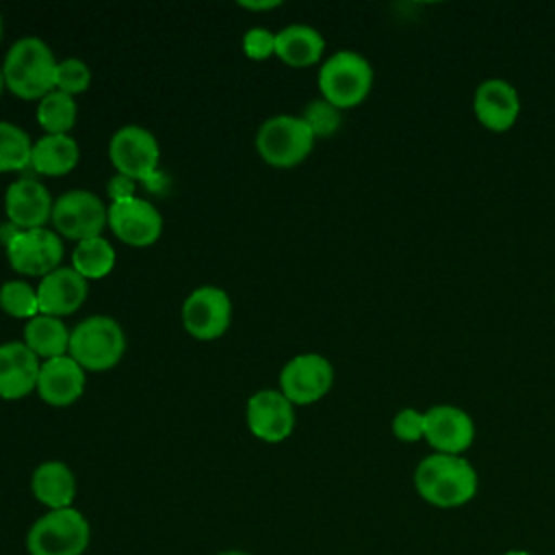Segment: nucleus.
<instances>
[{
	"instance_id": "f257e3e1",
	"label": "nucleus",
	"mask_w": 555,
	"mask_h": 555,
	"mask_svg": "<svg viewBox=\"0 0 555 555\" xmlns=\"http://www.w3.org/2000/svg\"><path fill=\"white\" fill-rule=\"evenodd\" d=\"M416 494L440 509L462 507L475 499L479 477L464 455L429 453L414 468Z\"/></svg>"
},
{
	"instance_id": "f03ea898",
	"label": "nucleus",
	"mask_w": 555,
	"mask_h": 555,
	"mask_svg": "<svg viewBox=\"0 0 555 555\" xmlns=\"http://www.w3.org/2000/svg\"><path fill=\"white\" fill-rule=\"evenodd\" d=\"M59 61L39 37L17 39L2 63L7 89L22 100H41L56 87Z\"/></svg>"
},
{
	"instance_id": "7ed1b4c3",
	"label": "nucleus",
	"mask_w": 555,
	"mask_h": 555,
	"mask_svg": "<svg viewBox=\"0 0 555 555\" xmlns=\"http://www.w3.org/2000/svg\"><path fill=\"white\" fill-rule=\"evenodd\" d=\"M319 91L338 111L353 108L366 100L373 87V67L356 50H338L319 69Z\"/></svg>"
},
{
	"instance_id": "20e7f679",
	"label": "nucleus",
	"mask_w": 555,
	"mask_h": 555,
	"mask_svg": "<svg viewBox=\"0 0 555 555\" xmlns=\"http://www.w3.org/2000/svg\"><path fill=\"white\" fill-rule=\"evenodd\" d=\"M91 540L87 516L76 507L48 509L26 533L28 555H82Z\"/></svg>"
},
{
	"instance_id": "39448f33",
	"label": "nucleus",
	"mask_w": 555,
	"mask_h": 555,
	"mask_svg": "<svg viewBox=\"0 0 555 555\" xmlns=\"http://www.w3.org/2000/svg\"><path fill=\"white\" fill-rule=\"evenodd\" d=\"M126 351V334L121 325L106 314H93L82 319L69 334L72 356L85 371H108Z\"/></svg>"
},
{
	"instance_id": "423d86ee",
	"label": "nucleus",
	"mask_w": 555,
	"mask_h": 555,
	"mask_svg": "<svg viewBox=\"0 0 555 555\" xmlns=\"http://www.w3.org/2000/svg\"><path fill=\"white\" fill-rule=\"evenodd\" d=\"M312 147V130L295 115L269 117L256 132V150L271 167H295L308 158Z\"/></svg>"
},
{
	"instance_id": "0eeeda50",
	"label": "nucleus",
	"mask_w": 555,
	"mask_h": 555,
	"mask_svg": "<svg viewBox=\"0 0 555 555\" xmlns=\"http://www.w3.org/2000/svg\"><path fill=\"white\" fill-rule=\"evenodd\" d=\"M50 221L56 234L80 243L102 236L108 225V206L87 189H72L54 199Z\"/></svg>"
},
{
	"instance_id": "6e6552de",
	"label": "nucleus",
	"mask_w": 555,
	"mask_h": 555,
	"mask_svg": "<svg viewBox=\"0 0 555 555\" xmlns=\"http://www.w3.org/2000/svg\"><path fill=\"white\" fill-rule=\"evenodd\" d=\"M280 392L293 405H310L321 401L334 384V366L321 353H299L280 371Z\"/></svg>"
},
{
	"instance_id": "1a4fd4ad",
	"label": "nucleus",
	"mask_w": 555,
	"mask_h": 555,
	"mask_svg": "<svg viewBox=\"0 0 555 555\" xmlns=\"http://www.w3.org/2000/svg\"><path fill=\"white\" fill-rule=\"evenodd\" d=\"M108 158L117 173L137 180H150L156 173L160 150L156 137L143 126H121L108 143Z\"/></svg>"
},
{
	"instance_id": "9d476101",
	"label": "nucleus",
	"mask_w": 555,
	"mask_h": 555,
	"mask_svg": "<svg viewBox=\"0 0 555 555\" xmlns=\"http://www.w3.org/2000/svg\"><path fill=\"white\" fill-rule=\"evenodd\" d=\"M182 325L197 340H215L232 321V301L219 286H199L182 304Z\"/></svg>"
},
{
	"instance_id": "9b49d317",
	"label": "nucleus",
	"mask_w": 555,
	"mask_h": 555,
	"mask_svg": "<svg viewBox=\"0 0 555 555\" xmlns=\"http://www.w3.org/2000/svg\"><path fill=\"white\" fill-rule=\"evenodd\" d=\"M7 258L13 271L22 275H48L61 267L63 243L50 228L20 230L7 245Z\"/></svg>"
},
{
	"instance_id": "f8f14e48",
	"label": "nucleus",
	"mask_w": 555,
	"mask_h": 555,
	"mask_svg": "<svg viewBox=\"0 0 555 555\" xmlns=\"http://www.w3.org/2000/svg\"><path fill=\"white\" fill-rule=\"evenodd\" d=\"M473 416L451 403H438L425 410V440L436 453L462 455L475 442Z\"/></svg>"
},
{
	"instance_id": "ddd939ff",
	"label": "nucleus",
	"mask_w": 555,
	"mask_h": 555,
	"mask_svg": "<svg viewBox=\"0 0 555 555\" xmlns=\"http://www.w3.org/2000/svg\"><path fill=\"white\" fill-rule=\"evenodd\" d=\"M108 228L124 245L150 247L163 232V217L152 202L134 195L108 206Z\"/></svg>"
},
{
	"instance_id": "4468645a",
	"label": "nucleus",
	"mask_w": 555,
	"mask_h": 555,
	"mask_svg": "<svg viewBox=\"0 0 555 555\" xmlns=\"http://www.w3.org/2000/svg\"><path fill=\"white\" fill-rule=\"evenodd\" d=\"M247 429L262 442L286 440L295 427V408L280 390H258L245 405Z\"/></svg>"
},
{
	"instance_id": "2eb2a0df",
	"label": "nucleus",
	"mask_w": 555,
	"mask_h": 555,
	"mask_svg": "<svg viewBox=\"0 0 555 555\" xmlns=\"http://www.w3.org/2000/svg\"><path fill=\"white\" fill-rule=\"evenodd\" d=\"M473 113L490 132H507L520 115V95L505 78H486L473 95Z\"/></svg>"
},
{
	"instance_id": "dca6fc26",
	"label": "nucleus",
	"mask_w": 555,
	"mask_h": 555,
	"mask_svg": "<svg viewBox=\"0 0 555 555\" xmlns=\"http://www.w3.org/2000/svg\"><path fill=\"white\" fill-rule=\"evenodd\" d=\"M52 197L43 182L35 178H20L7 186L4 212L7 219L20 230L43 228L52 217Z\"/></svg>"
},
{
	"instance_id": "f3484780",
	"label": "nucleus",
	"mask_w": 555,
	"mask_h": 555,
	"mask_svg": "<svg viewBox=\"0 0 555 555\" xmlns=\"http://www.w3.org/2000/svg\"><path fill=\"white\" fill-rule=\"evenodd\" d=\"M89 284L87 280L72 267H59L52 273L43 275L37 284L39 314L48 317H69L74 314L87 299Z\"/></svg>"
},
{
	"instance_id": "a211bd4d",
	"label": "nucleus",
	"mask_w": 555,
	"mask_h": 555,
	"mask_svg": "<svg viewBox=\"0 0 555 555\" xmlns=\"http://www.w3.org/2000/svg\"><path fill=\"white\" fill-rule=\"evenodd\" d=\"M85 382V369L72 356H59L41 362L35 390L43 403L67 408L82 397Z\"/></svg>"
},
{
	"instance_id": "6ab92c4d",
	"label": "nucleus",
	"mask_w": 555,
	"mask_h": 555,
	"mask_svg": "<svg viewBox=\"0 0 555 555\" xmlns=\"http://www.w3.org/2000/svg\"><path fill=\"white\" fill-rule=\"evenodd\" d=\"M41 360L24 340L0 345V399L15 401L37 388Z\"/></svg>"
},
{
	"instance_id": "aec40b11",
	"label": "nucleus",
	"mask_w": 555,
	"mask_h": 555,
	"mask_svg": "<svg viewBox=\"0 0 555 555\" xmlns=\"http://www.w3.org/2000/svg\"><path fill=\"white\" fill-rule=\"evenodd\" d=\"M33 496L48 509L74 507L76 499V475L61 460L41 462L30 477Z\"/></svg>"
},
{
	"instance_id": "412c9836",
	"label": "nucleus",
	"mask_w": 555,
	"mask_h": 555,
	"mask_svg": "<svg viewBox=\"0 0 555 555\" xmlns=\"http://www.w3.org/2000/svg\"><path fill=\"white\" fill-rule=\"evenodd\" d=\"M325 52L323 35L308 24H291L275 33V56L291 67H310Z\"/></svg>"
},
{
	"instance_id": "4be33fe9",
	"label": "nucleus",
	"mask_w": 555,
	"mask_h": 555,
	"mask_svg": "<svg viewBox=\"0 0 555 555\" xmlns=\"http://www.w3.org/2000/svg\"><path fill=\"white\" fill-rule=\"evenodd\" d=\"M80 160V147L69 134H43L33 143L30 167L37 173L56 178L69 173Z\"/></svg>"
},
{
	"instance_id": "5701e85b",
	"label": "nucleus",
	"mask_w": 555,
	"mask_h": 555,
	"mask_svg": "<svg viewBox=\"0 0 555 555\" xmlns=\"http://www.w3.org/2000/svg\"><path fill=\"white\" fill-rule=\"evenodd\" d=\"M69 334L72 332L67 330L63 319L37 314L24 327V343L39 360H50V358L67 356Z\"/></svg>"
},
{
	"instance_id": "b1692460",
	"label": "nucleus",
	"mask_w": 555,
	"mask_h": 555,
	"mask_svg": "<svg viewBox=\"0 0 555 555\" xmlns=\"http://www.w3.org/2000/svg\"><path fill=\"white\" fill-rule=\"evenodd\" d=\"M115 249L104 236H93L76 243L72 251V269H76L85 280H100L108 275L115 267Z\"/></svg>"
},
{
	"instance_id": "393cba45",
	"label": "nucleus",
	"mask_w": 555,
	"mask_h": 555,
	"mask_svg": "<svg viewBox=\"0 0 555 555\" xmlns=\"http://www.w3.org/2000/svg\"><path fill=\"white\" fill-rule=\"evenodd\" d=\"M76 100L59 89L43 95L37 104V124L46 134H67L76 124Z\"/></svg>"
},
{
	"instance_id": "a878e982",
	"label": "nucleus",
	"mask_w": 555,
	"mask_h": 555,
	"mask_svg": "<svg viewBox=\"0 0 555 555\" xmlns=\"http://www.w3.org/2000/svg\"><path fill=\"white\" fill-rule=\"evenodd\" d=\"M30 154L33 141L28 132L13 121H0V173L28 167Z\"/></svg>"
},
{
	"instance_id": "bb28decb",
	"label": "nucleus",
	"mask_w": 555,
	"mask_h": 555,
	"mask_svg": "<svg viewBox=\"0 0 555 555\" xmlns=\"http://www.w3.org/2000/svg\"><path fill=\"white\" fill-rule=\"evenodd\" d=\"M0 308L15 319H35L39 314L37 288L24 280H9L0 286Z\"/></svg>"
},
{
	"instance_id": "cd10ccee",
	"label": "nucleus",
	"mask_w": 555,
	"mask_h": 555,
	"mask_svg": "<svg viewBox=\"0 0 555 555\" xmlns=\"http://www.w3.org/2000/svg\"><path fill=\"white\" fill-rule=\"evenodd\" d=\"M301 119L312 130L314 139L317 137H332L340 128V121H343L340 111L323 98H317V100L308 102V106L301 113Z\"/></svg>"
},
{
	"instance_id": "c85d7f7f",
	"label": "nucleus",
	"mask_w": 555,
	"mask_h": 555,
	"mask_svg": "<svg viewBox=\"0 0 555 555\" xmlns=\"http://www.w3.org/2000/svg\"><path fill=\"white\" fill-rule=\"evenodd\" d=\"M89 85H91V69L85 61H80L76 56L59 61L56 87L54 89L74 98L78 93H85L89 89Z\"/></svg>"
},
{
	"instance_id": "c756f323",
	"label": "nucleus",
	"mask_w": 555,
	"mask_h": 555,
	"mask_svg": "<svg viewBox=\"0 0 555 555\" xmlns=\"http://www.w3.org/2000/svg\"><path fill=\"white\" fill-rule=\"evenodd\" d=\"M392 436L401 442L425 440V412L416 408H401L390 423Z\"/></svg>"
},
{
	"instance_id": "7c9ffc66",
	"label": "nucleus",
	"mask_w": 555,
	"mask_h": 555,
	"mask_svg": "<svg viewBox=\"0 0 555 555\" xmlns=\"http://www.w3.org/2000/svg\"><path fill=\"white\" fill-rule=\"evenodd\" d=\"M243 52L251 61H264L275 54V33L254 26L243 35Z\"/></svg>"
},
{
	"instance_id": "2f4dec72",
	"label": "nucleus",
	"mask_w": 555,
	"mask_h": 555,
	"mask_svg": "<svg viewBox=\"0 0 555 555\" xmlns=\"http://www.w3.org/2000/svg\"><path fill=\"white\" fill-rule=\"evenodd\" d=\"M134 180L128 178V176H121V173H115L108 184H106V191H108V197H111V204L113 202H124V199H130L134 197Z\"/></svg>"
},
{
	"instance_id": "473e14b6",
	"label": "nucleus",
	"mask_w": 555,
	"mask_h": 555,
	"mask_svg": "<svg viewBox=\"0 0 555 555\" xmlns=\"http://www.w3.org/2000/svg\"><path fill=\"white\" fill-rule=\"evenodd\" d=\"M243 9H249V11H269V9H275V7H280L282 2L280 0H262V2H238Z\"/></svg>"
},
{
	"instance_id": "72a5a7b5",
	"label": "nucleus",
	"mask_w": 555,
	"mask_h": 555,
	"mask_svg": "<svg viewBox=\"0 0 555 555\" xmlns=\"http://www.w3.org/2000/svg\"><path fill=\"white\" fill-rule=\"evenodd\" d=\"M215 555H251V553L241 551V548H225V551H219V553H215Z\"/></svg>"
},
{
	"instance_id": "f704fd0d",
	"label": "nucleus",
	"mask_w": 555,
	"mask_h": 555,
	"mask_svg": "<svg viewBox=\"0 0 555 555\" xmlns=\"http://www.w3.org/2000/svg\"><path fill=\"white\" fill-rule=\"evenodd\" d=\"M503 555H533L529 551H522V548H512V551H505Z\"/></svg>"
},
{
	"instance_id": "c9c22d12",
	"label": "nucleus",
	"mask_w": 555,
	"mask_h": 555,
	"mask_svg": "<svg viewBox=\"0 0 555 555\" xmlns=\"http://www.w3.org/2000/svg\"><path fill=\"white\" fill-rule=\"evenodd\" d=\"M4 87H7V85H4V74H2V67H0V93L4 91Z\"/></svg>"
},
{
	"instance_id": "e433bc0d",
	"label": "nucleus",
	"mask_w": 555,
	"mask_h": 555,
	"mask_svg": "<svg viewBox=\"0 0 555 555\" xmlns=\"http://www.w3.org/2000/svg\"><path fill=\"white\" fill-rule=\"evenodd\" d=\"M0 39H2V15H0Z\"/></svg>"
},
{
	"instance_id": "4c0bfd02",
	"label": "nucleus",
	"mask_w": 555,
	"mask_h": 555,
	"mask_svg": "<svg viewBox=\"0 0 555 555\" xmlns=\"http://www.w3.org/2000/svg\"><path fill=\"white\" fill-rule=\"evenodd\" d=\"M553 299H555V297H553Z\"/></svg>"
}]
</instances>
